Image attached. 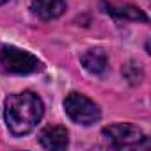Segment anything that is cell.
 <instances>
[{"label": "cell", "instance_id": "cell-1", "mask_svg": "<svg viewBox=\"0 0 151 151\" xmlns=\"http://www.w3.org/2000/svg\"><path fill=\"white\" fill-rule=\"evenodd\" d=\"M43 112H45V107H43L41 98L30 91L11 94L6 100L4 116H6V123L13 135L30 133L41 121Z\"/></svg>", "mask_w": 151, "mask_h": 151}, {"label": "cell", "instance_id": "cell-2", "mask_svg": "<svg viewBox=\"0 0 151 151\" xmlns=\"http://www.w3.org/2000/svg\"><path fill=\"white\" fill-rule=\"evenodd\" d=\"M41 69V62L30 52L16 46H2L0 50V71L7 75H30Z\"/></svg>", "mask_w": 151, "mask_h": 151}, {"label": "cell", "instance_id": "cell-3", "mask_svg": "<svg viewBox=\"0 0 151 151\" xmlns=\"http://www.w3.org/2000/svg\"><path fill=\"white\" fill-rule=\"evenodd\" d=\"M64 109H66V114L75 123L84 124V126L96 123L101 116L98 105L80 93H69L64 100Z\"/></svg>", "mask_w": 151, "mask_h": 151}, {"label": "cell", "instance_id": "cell-4", "mask_svg": "<svg viewBox=\"0 0 151 151\" xmlns=\"http://www.w3.org/2000/svg\"><path fill=\"white\" fill-rule=\"evenodd\" d=\"M103 135L114 142L117 147H126V146H135L140 140H144V133L139 126L130 124V123H117L103 128Z\"/></svg>", "mask_w": 151, "mask_h": 151}, {"label": "cell", "instance_id": "cell-5", "mask_svg": "<svg viewBox=\"0 0 151 151\" xmlns=\"http://www.w3.org/2000/svg\"><path fill=\"white\" fill-rule=\"evenodd\" d=\"M30 11L37 18L50 22V20L59 18L66 11V0H32Z\"/></svg>", "mask_w": 151, "mask_h": 151}, {"label": "cell", "instance_id": "cell-6", "mask_svg": "<svg viewBox=\"0 0 151 151\" xmlns=\"http://www.w3.org/2000/svg\"><path fill=\"white\" fill-rule=\"evenodd\" d=\"M39 142L46 149H66L69 139H68V130L64 126H46L39 133Z\"/></svg>", "mask_w": 151, "mask_h": 151}, {"label": "cell", "instance_id": "cell-7", "mask_svg": "<svg viewBox=\"0 0 151 151\" xmlns=\"http://www.w3.org/2000/svg\"><path fill=\"white\" fill-rule=\"evenodd\" d=\"M80 62L84 64V68L91 73H103L109 66V57L107 53L101 50V48H93V50H87L82 57H80Z\"/></svg>", "mask_w": 151, "mask_h": 151}, {"label": "cell", "instance_id": "cell-8", "mask_svg": "<svg viewBox=\"0 0 151 151\" xmlns=\"http://www.w3.org/2000/svg\"><path fill=\"white\" fill-rule=\"evenodd\" d=\"M107 11L116 18H123L130 22H144V23L147 22L146 13H142L135 6H107Z\"/></svg>", "mask_w": 151, "mask_h": 151}, {"label": "cell", "instance_id": "cell-9", "mask_svg": "<svg viewBox=\"0 0 151 151\" xmlns=\"http://www.w3.org/2000/svg\"><path fill=\"white\" fill-rule=\"evenodd\" d=\"M123 75L130 84H139L142 80V69L137 62H128L123 66Z\"/></svg>", "mask_w": 151, "mask_h": 151}, {"label": "cell", "instance_id": "cell-10", "mask_svg": "<svg viewBox=\"0 0 151 151\" xmlns=\"http://www.w3.org/2000/svg\"><path fill=\"white\" fill-rule=\"evenodd\" d=\"M7 2V0H0V6H2V4H6Z\"/></svg>", "mask_w": 151, "mask_h": 151}]
</instances>
